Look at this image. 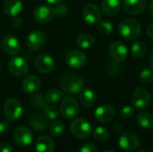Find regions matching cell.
Listing matches in <instances>:
<instances>
[{"mask_svg": "<svg viewBox=\"0 0 153 152\" xmlns=\"http://www.w3.org/2000/svg\"><path fill=\"white\" fill-rule=\"evenodd\" d=\"M101 12L107 16H114L120 10L119 0H102L100 4Z\"/></svg>", "mask_w": 153, "mask_h": 152, "instance_id": "cell-24", "label": "cell"}, {"mask_svg": "<svg viewBox=\"0 0 153 152\" xmlns=\"http://www.w3.org/2000/svg\"><path fill=\"white\" fill-rule=\"evenodd\" d=\"M8 70L15 77H23L29 72V65L24 58L15 56L9 61Z\"/></svg>", "mask_w": 153, "mask_h": 152, "instance_id": "cell-8", "label": "cell"}, {"mask_svg": "<svg viewBox=\"0 0 153 152\" xmlns=\"http://www.w3.org/2000/svg\"><path fill=\"white\" fill-rule=\"evenodd\" d=\"M83 21L87 24H97L100 20V12L98 6L94 4H87L82 11Z\"/></svg>", "mask_w": 153, "mask_h": 152, "instance_id": "cell-14", "label": "cell"}, {"mask_svg": "<svg viewBox=\"0 0 153 152\" xmlns=\"http://www.w3.org/2000/svg\"><path fill=\"white\" fill-rule=\"evenodd\" d=\"M27 47L32 51H39L46 44V35L43 31L34 30L30 31L26 39Z\"/></svg>", "mask_w": 153, "mask_h": 152, "instance_id": "cell-7", "label": "cell"}, {"mask_svg": "<svg viewBox=\"0 0 153 152\" xmlns=\"http://www.w3.org/2000/svg\"><path fill=\"white\" fill-rule=\"evenodd\" d=\"M146 0H124L123 6L125 11L132 15H138L146 9Z\"/></svg>", "mask_w": 153, "mask_h": 152, "instance_id": "cell-16", "label": "cell"}, {"mask_svg": "<svg viewBox=\"0 0 153 152\" xmlns=\"http://www.w3.org/2000/svg\"><path fill=\"white\" fill-rule=\"evenodd\" d=\"M147 52V47L145 44L142 41H137L133 44L131 47V53L132 56L136 58V59H141L143 58Z\"/></svg>", "mask_w": 153, "mask_h": 152, "instance_id": "cell-27", "label": "cell"}, {"mask_svg": "<svg viewBox=\"0 0 153 152\" xmlns=\"http://www.w3.org/2000/svg\"><path fill=\"white\" fill-rule=\"evenodd\" d=\"M40 80L36 75H29L22 82V89L27 94H35L40 89Z\"/></svg>", "mask_w": 153, "mask_h": 152, "instance_id": "cell-19", "label": "cell"}, {"mask_svg": "<svg viewBox=\"0 0 153 152\" xmlns=\"http://www.w3.org/2000/svg\"><path fill=\"white\" fill-rule=\"evenodd\" d=\"M4 115L8 121H17L22 115V107L16 99H9L4 104Z\"/></svg>", "mask_w": 153, "mask_h": 152, "instance_id": "cell-4", "label": "cell"}, {"mask_svg": "<svg viewBox=\"0 0 153 152\" xmlns=\"http://www.w3.org/2000/svg\"><path fill=\"white\" fill-rule=\"evenodd\" d=\"M55 17V13L53 8L48 5H39L33 12L34 20L41 24L48 23L51 22Z\"/></svg>", "mask_w": 153, "mask_h": 152, "instance_id": "cell-15", "label": "cell"}, {"mask_svg": "<svg viewBox=\"0 0 153 152\" xmlns=\"http://www.w3.org/2000/svg\"><path fill=\"white\" fill-rule=\"evenodd\" d=\"M46 1L49 4H57L61 3L63 0H46Z\"/></svg>", "mask_w": 153, "mask_h": 152, "instance_id": "cell-44", "label": "cell"}, {"mask_svg": "<svg viewBox=\"0 0 153 152\" xmlns=\"http://www.w3.org/2000/svg\"><path fill=\"white\" fill-rule=\"evenodd\" d=\"M132 104L136 109L143 110L147 108L151 104V95L143 88H137L132 94Z\"/></svg>", "mask_w": 153, "mask_h": 152, "instance_id": "cell-5", "label": "cell"}, {"mask_svg": "<svg viewBox=\"0 0 153 152\" xmlns=\"http://www.w3.org/2000/svg\"><path fill=\"white\" fill-rule=\"evenodd\" d=\"M0 73H1V65H0Z\"/></svg>", "mask_w": 153, "mask_h": 152, "instance_id": "cell-49", "label": "cell"}, {"mask_svg": "<svg viewBox=\"0 0 153 152\" xmlns=\"http://www.w3.org/2000/svg\"><path fill=\"white\" fill-rule=\"evenodd\" d=\"M22 10V0H5L3 4L4 13L11 17L16 16Z\"/></svg>", "mask_w": 153, "mask_h": 152, "instance_id": "cell-22", "label": "cell"}, {"mask_svg": "<svg viewBox=\"0 0 153 152\" xmlns=\"http://www.w3.org/2000/svg\"><path fill=\"white\" fill-rule=\"evenodd\" d=\"M146 32H147V35H148L151 39H153V22H152L148 25Z\"/></svg>", "mask_w": 153, "mask_h": 152, "instance_id": "cell-42", "label": "cell"}, {"mask_svg": "<svg viewBox=\"0 0 153 152\" xmlns=\"http://www.w3.org/2000/svg\"><path fill=\"white\" fill-rule=\"evenodd\" d=\"M29 125L32 130L39 133L47 131L49 126L48 119L44 115L38 114V113L30 116L29 119Z\"/></svg>", "mask_w": 153, "mask_h": 152, "instance_id": "cell-18", "label": "cell"}, {"mask_svg": "<svg viewBox=\"0 0 153 152\" xmlns=\"http://www.w3.org/2000/svg\"><path fill=\"white\" fill-rule=\"evenodd\" d=\"M72 134L78 139H87L91 134V125L84 118H76L70 125Z\"/></svg>", "mask_w": 153, "mask_h": 152, "instance_id": "cell-3", "label": "cell"}, {"mask_svg": "<svg viewBox=\"0 0 153 152\" xmlns=\"http://www.w3.org/2000/svg\"><path fill=\"white\" fill-rule=\"evenodd\" d=\"M142 31V27L140 23L133 19H126L122 21L118 25V32L119 34L128 39L133 40L137 39Z\"/></svg>", "mask_w": 153, "mask_h": 152, "instance_id": "cell-1", "label": "cell"}, {"mask_svg": "<svg viewBox=\"0 0 153 152\" xmlns=\"http://www.w3.org/2000/svg\"><path fill=\"white\" fill-rule=\"evenodd\" d=\"M139 79L143 83H150L153 81V70L151 68H145L143 69L140 75H139Z\"/></svg>", "mask_w": 153, "mask_h": 152, "instance_id": "cell-35", "label": "cell"}, {"mask_svg": "<svg viewBox=\"0 0 153 152\" xmlns=\"http://www.w3.org/2000/svg\"><path fill=\"white\" fill-rule=\"evenodd\" d=\"M150 63H151V65H152V67L153 68V51L152 52V54H151V56H150Z\"/></svg>", "mask_w": 153, "mask_h": 152, "instance_id": "cell-46", "label": "cell"}, {"mask_svg": "<svg viewBox=\"0 0 153 152\" xmlns=\"http://www.w3.org/2000/svg\"><path fill=\"white\" fill-rule=\"evenodd\" d=\"M54 142L49 136L44 135L37 139L35 143L36 152H54Z\"/></svg>", "mask_w": 153, "mask_h": 152, "instance_id": "cell-23", "label": "cell"}, {"mask_svg": "<svg viewBox=\"0 0 153 152\" xmlns=\"http://www.w3.org/2000/svg\"><path fill=\"white\" fill-rule=\"evenodd\" d=\"M84 80L75 74H68L61 79L62 90L69 94H77L84 88Z\"/></svg>", "mask_w": 153, "mask_h": 152, "instance_id": "cell-2", "label": "cell"}, {"mask_svg": "<svg viewBox=\"0 0 153 152\" xmlns=\"http://www.w3.org/2000/svg\"><path fill=\"white\" fill-rule=\"evenodd\" d=\"M93 135H94L95 140L100 142H106L109 138L108 131L105 127H102V126L96 127L93 132Z\"/></svg>", "mask_w": 153, "mask_h": 152, "instance_id": "cell-31", "label": "cell"}, {"mask_svg": "<svg viewBox=\"0 0 153 152\" xmlns=\"http://www.w3.org/2000/svg\"><path fill=\"white\" fill-rule=\"evenodd\" d=\"M108 53L111 58L116 62H124L127 58L128 50L126 46L121 41H115L108 47Z\"/></svg>", "mask_w": 153, "mask_h": 152, "instance_id": "cell-12", "label": "cell"}, {"mask_svg": "<svg viewBox=\"0 0 153 152\" xmlns=\"http://www.w3.org/2000/svg\"><path fill=\"white\" fill-rule=\"evenodd\" d=\"M79 100L82 107L90 108L96 103V94L90 87H84L79 94Z\"/></svg>", "mask_w": 153, "mask_h": 152, "instance_id": "cell-21", "label": "cell"}, {"mask_svg": "<svg viewBox=\"0 0 153 152\" xmlns=\"http://www.w3.org/2000/svg\"><path fill=\"white\" fill-rule=\"evenodd\" d=\"M36 69L43 74L50 73L55 68V61L53 57L48 54H41L35 59Z\"/></svg>", "mask_w": 153, "mask_h": 152, "instance_id": "cell-13", "label": "cell"}, {"mask_svg": "<svg viewBox=\"0 0 153 152\" xmlns=\"http://www.w3.org/2000/svg\"><path fill=\"white\" fill-rule=\"evenodd\" d=\"M60 113L63 117L71 119L75 117L80 110L77 100L73 97H66L63 99L60 105Z\"/></svg>", "mask_w": 153, "mask_h": 152, "instance_id": "cell-6", "label": "cell"}, {"mask_svg": "<svg viewBox=\"0 0 153 152\" xmlns=\"http://www.w3.org/2000/svg\"><path fill=\"white\" fill-rule=\"evenodd\" d=\"M136 121L144 129H151L153 127V116L149 112H140L136 116Z\"/></svg>", "mask_w": 153, "mask_h": 152, "instance_id": "cell-25", "label": "cell"}, {"mask_svg": "<svg viewBox=\"0 0 153 152\" xmlns=\"http://www.w3.org/2000/svg\"><path fill=\"white\" fill-rule=\"evenodd\" d=\"M134 115V109L131 106H126L121 109L120 116L123 119L125 120H129L131 119Z\"/></svg>", "mask_w": 153, "mask_h": 152, "instance_id": "cell-36", "label": "cell"}, {"mask_svg": "<svg viewBox=\"0 0 153 152\" xmlns=\"http://www.w3.org/2000/svg\"><path fill=\"white\" fill-rule=\"evenodd\" d=\"M2 47L7 55L13 56L20 50V42L15 36L6 35L2 40Z\"/></svg>", "mask_w": 153, "mask_h": 152, "instance_id": "cell-20", "label": "cell"}, {"mask_svg": "<svg viewBox=\"0 0 153 152\" xmlns=\"http://www.w3.org/2000/svg\"><path fill=\"white\" fill-rule=\"evenodd\" d=\"M94 43H95V39L91 34L83 33L78 36V38L76 39L77 46L82 49H87L91 47L94 45Z\"/></svg>", "mask_w": 153, "mask_h": 152, "instance_id": "cell-26", "label": "cell"}, {"mask_svg": "<svg viewBox=\"0 0 153 152\" xmlns=\"http://www.w3.org/2000/svg\"><path fill=\"white\" fill-rule=\"evenodd\" d=\"M53 11H54V13H55V16H58V17H64L67 14V7L66 5L65 4H57L56 6H55L53 8Z\"/></svg>", "mask_w": 153, "mask_h": 152, "instance_id": "cell-37", "label": "cell"}, {"mask_svg": "<svg viewBox=\"0 0 153 152\" xmlns=\"http://www.w3.org/2000/svg\"><path fill=\"white\" fill-rule=\"evenodd\" d=\"M115 109L110 105H101L98 107L95 110L94 116L95 118L101 123H108L110 122L115 116Z\"/></svg>", "mask_w": 153, "mask_h": 152, "instance_id": "cell-17", "label": "cell"}, {"mask_svg": "<svg viewBox=\"0 0 153 152\" xmlns=\"http://www.w3.org/2000/svg\"><path fill=\"white\" fill-rule=\"evenodd\" d=\"M79 152H99V151H98V148L95 144L85 143L80 148Z\"/></svg>", "mask_w": 153, "mask_h": 152, "instance_id": "cell-38", "label": "cell"}, {"mask_svg": "<svg viewBox=\"0 0 153 152\" xmlns=\"http://www.w3.org/2000/svg\"><path fill=\"white\" fill-rule=\"evenodd\" d=\"M123 67L121 65L118 64V62H112V61H108L106 63L105 65V71L108 75L111 76H116L122 73Z\"/></svg>", "mask_w": 153, "mask_h": 152, "instance_id": "cell-30", "label": "cell"}, {"mask_svg": "<svg viewBox=\"0 0 153 152\" xmlns=\"http://www.w3.org/2000/svg\"><path fill=\"white\" fill-rule=\"evenodd\" d=\"M114 130L117 133H121L123 132V126L119 124H116L114 125Z\"/></svg>", "mask_w": 153, "mask_h": 152, "instance_id": "cell-43", "label": "cell"}, {"mask_svg": "<svg viewBox=\"0 0 153 152\" xmlns=\"http://www.w3.org/2000/svg\"><path fill=\"white\" fill-rule=\"evenodd\" d=\"M48 130L50 134L53 137H59L63 134L65 131V125L60 120H56L51 123L48 126Z\"/></svg>", "mask_w": 153, "mask_h": 152, "instance_id": "cell-29", "label": "cell"}, {"mask_svg": "<svg viewBox=\"0 0 153 152\" xmlns=\"http://www.w3.org/2000/svg\"><path fill=\"white\" fill-rule=\"evenodd\" d=\"M136 152H148L147 151H143V150H140V151H138Z\"/></svg>", "mask_w": 153, "mask_h": 152, "instance_id": "cell-47", "label": "cell"}, {"mask_svg": "<svg viewBox=\"0 0 153 152\" xmlns=\"http://www.w3.org/2000/svg\"><path fill=\"white\" fill-rule=\"evenodd\" d=\"M23 25V22L21 18L14 16L12 20V26L15 29H21Z\"/></svg>", "mask_w": 153, "mask_h": 152, "instance_id": "cell-39", "label": "cell"}, {"mask_svg": "<svg viewBox=\"0 0 153 152\" xmlns=\"http://www.w3.org/2000/svg\"><path fill=\"white\" fill-rule=\"evenodd\" d=\"M31 104L35 108H39V109H43L48 105L45 97L39 93H35V95L31 98Z\"/></svg>", "mask_w": 153, "mask_h": 152, "instance_id": "cell-32", "label": "cell"}, {"mask_svg": "<svg viewBox=\"0 0 153 152\" xmlns=\"http://www.w3.org/2000/svg\"><path fill=\"white\" fill-rule=\"evenodd\" d=\"M13 146L8 142H3L0 144V152H13Z\"/></svg>", "mask_w": 153, "mask_h": 152, "instance_id": "cell-40", "label": "cell"}, {"mask_svg": "<svg viewBox=\"0 0 153 152\" xmlns=\"http://www.w3.org/2000/svg\"><path fill=\"white\" fill-rule=\"evenodd\" d=\"M44 116L48 119V120H55L57 118L59 111L58 109L52 105H47L44 108Z\"/></svg>", "mask_w": 153, "mask_h": 152, "instance_id": "cell-33", "label": "cell"}, {"mask_svg": "<svg viewBox=\"0 0 153 152\" xmlns=\"http://www.w3.org/2000/svg\"><path fill=\"white\" fill-rule=\"evenodd\" d=\"M119 147L126 151H134L140 146V140L133 133H124L118 141Z\"/></svg>", "mask_w": 153, "mask_h": 152, "instance_id": "cell-11", "label": "cell"}, {"mask_svg": "<svg viewBox=\"0 0 153 152\" xmlns=\"http://www.w3.org/2000/svg\"><path fill=\"white\" fill-rule=\"evenodd\" d=\"M149 9H150V12L153 15V0L150 3V5H149Z\"/></svg>", "mask_w": 153, "mask_h": 152, "instance_id": "cell-45", "label": "cell"}, {"mask_svg": "<svg viewBox=\"0 0 153 152\" xmlns=\"http://www.w3.org/2000/svg\"><path fill=\"white\" fill-rule=\"evenodd\" d=\"M9 130V124L7 121H1L0 122V134L3 135L6 133Z\"/></svg>", "mask_w": 153, "mask_h": 152, "instance_id": "cell-41", "label": "cell"}, {"mask_svg": "<svg viewBox=\"0 0 153 152\" xmlns=\"http://www.w3.org/2000/svg\"><path fill=\"white\" fill-rule=\"evenodd\" d=\"M104 152H115L114 151H104Z\"/></svg>", "mask_w": 153, "mask_h": 152, "instance_id": "cell-48", "label": "cell"}, {"mask_svg": "<svg viewBox=\"0 0 153 152\" xmlns=\"http://www.w3.org/2000/svg\"><path fill=\"white\" fill-rule=\"evenodd\" d=\"M98 30L104 35H110L113 32V25L108 21H102L98 22Z\"/></svg>", "mask_w": 153, "mask_h": 152, "instance_id": "cell-34", "label": "cell"}, {"mask_svg": "<svg viewBox=\"0 0 153 152\" xmlns=\"http://www.w3.org/2000/svg\"><path fill=\"white\" fill-rule=\"evenodd\" d=\"M62 98L63 91L58 89H51L45 95V99L48 104H56L59 102L62 99Z\"/></svg>", "mask_w": 153, "mask_h": 152, "instance_id": "cell-28", "label": "cell"}, {"mask_svg": "<svg viewBox=\"0 0 153 152\" xmlns=\"http://www.w3.org/2000/svg\"><path fill=\"white\" fill-rule=\"evenodd\" d=\"M65 63L72 68H81L86 65L87 56L82 51L76 49L71 50L65 55Z\"/></svg>", "mask_w": 153, "mask_h": 152, "instance_id": "cell-10", "label": "cell"}, {"mask_svg": "<svg viewBox=\"0 0 153 152\" xmlns=\"http://www.w3.org/2000/svg\"><path fill=\"white\" fill-rule=\"evenodd\" d=\"M13 139L18 146L22 148H26L31 144L33 141V134L28 127L19 126L14 131Z\"/></svg>", "mask_w": 153, "mask_h": 152, "instance_id": "cell-9", "label": "cell"}]
</instances>
